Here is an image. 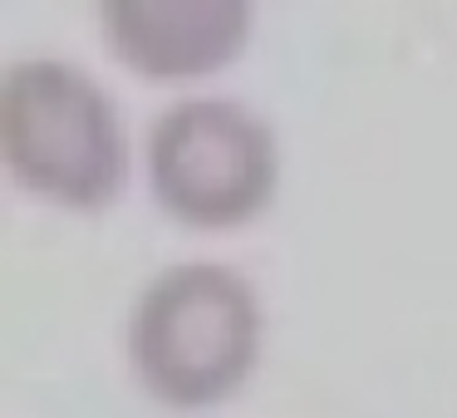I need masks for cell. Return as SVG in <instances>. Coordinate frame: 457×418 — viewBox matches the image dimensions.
I'll use <instances>...</instances> for the list:
<instances>
[{
  "label": "cell",
  "mask_w": 457,
  "mask_h": 418,
  "mask_svg": "<svg viewBox=\"0 0 457 418\" xmlns=\"http://www.w3.org/2000/svg\"><path fill=\"white\" fill-rule=\"evenodd\" d=\"M0 153L15 182L74 212L113 202L129 148L109 94L60 60H21L0 89Z\"/></svg>",
  "instance_id": "obj_1"
},
{
  "label": "cell",
  "mask_w": 457,
  "mask_h": 418,
  "mask_svg": "<svg viewBox=\"0 0 457 418\" xmlns=\"http://www.w3.org/2000/svg\"><path fill=\"white\" fill-rule=\"evenodd\" d=\"M261 310L227 266H172L148 286L133 315V364L172 408L227 398L256 364Z\"/></svg>",
  "instance_id": "obj_2"
},
{
  "label": "cell",
  "mask_w": 457,
  "mask_h": 418,
  "mask_svg": "<svg viewBox=\"0 0 457 418\" xmlns=\"http://www.w3.org/2000/svg\"><path fill=\"white\" fill-rule=\"evenodd\" d=\"M251 5L241 0H109L104 35L148 79L212 74L241 50Z\"/></svg>",
  "instance_id": "obj_4"
},
{
  "label": "cell",
  "mask_w": 457,
  "mask_h": 418,
  "mask_svg": "<svg viewBox=\"0 0 457 418\" xmlns=\"http://www.w3.org/2000/svg\"><path fill=\"white\" fill-rule=\"evenodd\" d=\"M153 192L178 222L237 227L256 217L276 188V138L261 119L221 99L168 109L148 143Z\"/></svg>",
  "instance_id": "obj_3"
}]
</instances>
